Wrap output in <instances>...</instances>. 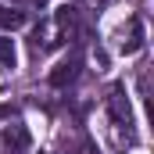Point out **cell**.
<instances>
[{
    "instance_id": "cell-6",
    "label": "cell",
    "mask_w": 154,
    "mask_h": 154,
    "mask_svg": "<svg viewBox=\"0 0 154 154\" xmlns=\"http://www.w3.org/2000/svg\"><path fill=\"white\" fill-rule=\"evenodd\" d=\"M22 25H29V11L25 7H11V4L0 0V29L11 32V29H22Z\"/></svg>"
},
{
    "instance_id": "cell-7",
    "label": "cell",
    "mask_w": 154,
    "mask_h": 154,
    "mask_svg": "<svg viewBox=\"0 0 154 154\" xmlns=\"http://www.w3.org/2000/svg\"><path fill=\"white\" fill-rule=\"evenodd\" d=\"M0 65L4 68H14V43L0 36Z\"/></svg>"
},
{
    "instance_id": "cell-1",
    "label": "cell",
    "mask_w": 154,
    "mask_h": 154,
    "mask_svg": "<svg viewBox=\"0 0 154 154\" xmlns=\"http://www.w3.org/2000/svg\"><path fill=\"white\" fill-rule=\"evenodd\" d=\"M75 36H79V11L72 4H65L32 29V54H50V50L72 43Z\"/></svg>"
},
{
    "instance_id": "cell-4",
    "label": "cell",
    "mask_w": 154,
    "mask_h": 154,
    "mask_svg": "<svg viewBox=\"0 0 154 154\" xmlns=\"http://www.w3.org/2000/svg\"><path fill=\"white\" fill-rule=\"evenodd\" d=\"M79 68H82V61H79V54H68L54 72H50V86H57V90H65V86H72L79 79Z\"/></svg>"
},
{
    "instance_id": "cell-5",
    "label": "cell",
    "mask_w": 154,
    "mask_h": 154,
    "mask_svg": "<svg viewBox=\"0 0 154 154\" xmlns=\"http://www.w3.org/2000/svg\"><path fill=\"white\" fill-rule=\"evenodd\" d=\"M140 47H143V25H140V18H129V25L122 29L118 50H122V54H136Z\"/></svg>"
},
{
    "instance_id": "cell-3",
    "label": "cell",
    "mask_w": 154,
    "mask_h": 154,
    "mask_svg": "<svg viewBox=\"0 0 154 154\" xmlns=\"http://www.w3.org/2000/svg\"><path fill=\"white\" fill-rule=\"evenodd\" d=\"M0 143H4V154H25L29 151V129L22 122H7L0 133Z\"/></svg>"
},
{
    "instance_id": "cell-2",
    "label": "cell",
    "mask_w": 154,
    "mask_h": 154,
    "mask_svg": "<svg viewBox=\"0 0 154 154\" xmlns=\"http://www.w3.org/2000/svg\"><path fill=\"white\" fill-rule=\"evenodd\" d=\"M108 111L115 118V125H122V129L133 136V111H129V100H125V90H122V86H111V93H108Z\"/></svg>"
}]
</instances>
